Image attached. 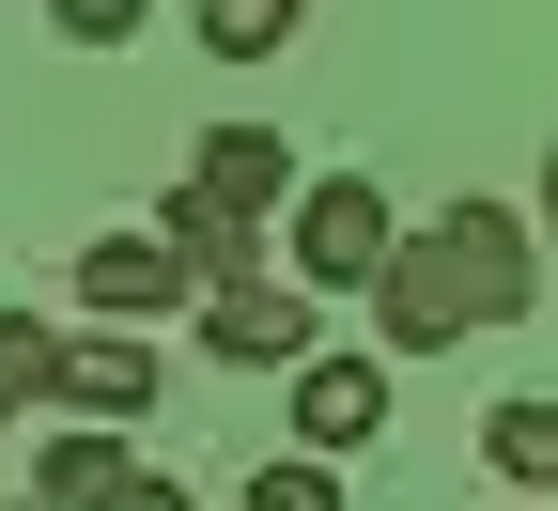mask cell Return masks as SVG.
<instances>
[{
  "label": "cell",
  "mask_w": 558,
  "mask_h": 511,
  "mask_svg": "<svg viewBox=\"0 0 558 511\" xmlns=\"http://www.w3.org/2000/svg\"><path fill=\"white\" fill-rule=\"evenodd\" d=\"M357 295H373V341H388V356H450V341H481V326H527L543 248H527L512 202H450L435 233H388V264L357 279Z\"/></svg>",
  "instance_id": "obj_1"
},
{
  "label": "cell",
  "mask_w": 558,
  "mask_h": 511,
  "mask_svg": "<svg viewBox=\"0 0 558 511\" xmlns=\"http://www.w3.org/2000/svg\"><path fill=\"white\" fill-rule=\"evenodd\" d=\"M388 233H403V217H388L373 171H311L295 186V233H279V248H295V295H357V279L388 264Z\"/></svg>",
  "instance_id": "obj_2"
},
{
  "label": "cell",
  "mask_w": 558,
  "mask_h": 511,
  "mask_svg": "<svg viewBox=\"0 0 558 511\" xmlns=\"http://www.w3.org/2000/svg\"><path fill=\"white\" fill-rule=\"evenodd\" d=\"M202 356H233V373H295V356H311V295L264 279V264L202 279Z\"/></svg>",
  "instance_id": "obj_3"
},
{
  "label": "cell",
  "mask_w": 558,
  "mask_h": 511,
  "mask_svg": "<svg viewBox=\"0 0 558 511\" xmlns=\"http://www.w3.org/2000/svg\"><path fill=\"white\" fill-rule=\"evenodd\" d=\"M202 295V264L171 248V233H94L78 248V311L94 326H156V311H186Z\"/></svg>",
  "instance_id": "obj_4"
},
{
  "label": "cell",
  "mask_w": 558,
  "mask_h": 511,
  "mask_svg": "<svg viewBox=\"0 0 558 511\" xmlns=\"http://www.w3.org/2000/svg\"><path fill=\"white\" fill-rule=\"evenodd\" d=\"M186 202H218L233 233H264V217L295 202V139H279V124H202V156H186Z\"/></svg>",
  "instance_id": "obj_5"
},
{
  "label": "cell",
  "mask_w": 558,
  "mask_h": 511,
  "mask_svg": "<svg viewBox=\"0 0 558 511\" xmlns=\"http://www.w3.org/2000/svg\"><path fill=\"white\" fill-rule=\"evenodd\" d=\"M373 434H388V356H326L311 341L295 356V450L341 465V450H373Z\"/></svg>",
  "instance_id": "obj_6"
},
{
  "label": "cell",
  "mask_w": 558,
  "mask_h": 511,
  "mask_svg": "<svg viewBox=\"0 0 558 511\" xmlns=\"http://www.w3.org/2000/svg\"><path fill=\"white\" fill-rule=\"evenodd\" d=\"M156 388H171V373H156V341H140V326H94V341L47 356V403H78V418H109V434L156 418Z\"/></svg>",
  "instance_id": "obj_7"
},
{
  "label": "cell",
  "mask_w": 558,
  "mask_h": 511,
  "mask_svg": "<svg viewBox=\"0 0 558 511\" xmlns=\"http://www.w3.org/2000/svg\"><path fill=\"white\" fill-rule=\"evenodd\" d=\"M481 465H497L512 496H558V403H543V388H512L497 418H481Z\"/></svg>",
  "instance_id": "obj_8"
},
{
  "label": "cell",
  "mask_w": 558,
  "mask_h": 511,
  "mask_svg": "<svg viewBox=\"0 0 558 511\" xmlns=\"http://www.w3.org/2000/svg\"><path fill=\"white\" fill-rule=\"evenodd\" d=\"M124 465H140L124 434H109V418H78V434H47V465H32V496H47V511H78V496H109Z\"/></svg>",
  "instance_id": "obj_9"
},
{
  "label": "cell",
  "mask_w": 558,
  "mask_h": 511,
  "mask_svg": "<svg viewBox=\"0 0 558 511\" xmlns=\"http://www.w3.org/2000/svg\"><path fill=\"white\" fill-rule=\"evenodd\" d=\"M295 16H311V0H186V32L218 47V62H279V47H295Z\"/></svg>",
  "instance_id": "obj_10"
},
{
  "label": "cell",
  "mask_w": 558,
  "mask_h": 511,
  "mask_svg": "<svg viewBox=\"0 0 558 511\" xmlns=\"http://www.w3.org/2000/svg\"><path fill=\"white\" fill-rule=\"evenodd\" d=\"M248 511H341V465L326 450H279V465H248Z\"/></svg>",
  "instance_id": "obj_11"
},
{
  "label": "cell",
  "mask_w": 558,
  "mask_h": 511,
  "mask_svg": "<svg viewBox=\"0 0 558 511\" xmlns=\"http://www.w3.org/2000/svg\"><path fill=\"white\" fill-rule=\"evenodd\" d=\"M47 356H62V326L0 311V418H16V403H47Z\"/></svg>",
  "instance_id": "obj_12"
},
{
  "label": "cell",
  "mask_w": 558,
  "mask_h": 511,
  "mask_svg": "<svg viewBox=\"0 0 558 511\" xmlns=\"http://www.w3.org/2000/svg\"><path fill=\"white\" fill-rule=\"evenodd\" d=\"M140 16H156V0H47V32H62V47H124Z\"/></svg>",
  "instance_id": "obj_13"
},
{
  "label": "cell",
  "mask_w": 558,
  "mask_h": 511,
  "mask_svg": "<svg viewBox=\"0 0 558 511\" xmlns=\"http://www.w3.org/2000/svg\"><path fill=\"white\" fill-rule=\"evenodd\" d=\"M78 511H186V480H156V465H124L109 496H78Z\"/></svg>",
  "instance_id": "obj_14"
},
{
  "label": "cell",
  "mask_w": 558,
  "mask_h": 511,
  "mask_svg": "<svg viewBox=\"0 0 558 511\" xmlns=\"http://www.w3.org/2000/svg\"><path fill=\"white\" fill-rule=\"evenodd\" d=\"M0 511H47V496H0Z\"/></svg>",
  "instance_id": "obj_15"
}]
</instances>
